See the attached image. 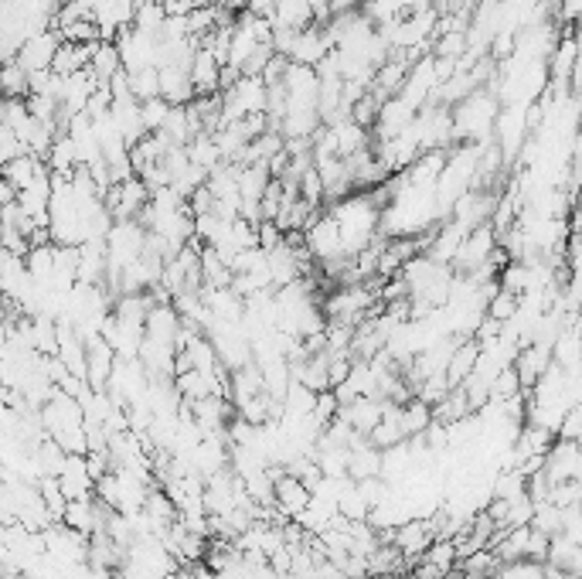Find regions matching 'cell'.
Masks as SVG:
<instances>
[{
  "mask_svg": "<svg viewBox=\"0 0 582 579\" xmlns=\"http://www.w3.org/2000/svg\"><path fill=\"white\" fill-rule=\"evenodd\" d=\"M164 4L160 0H140L137 11H133V24L130 28L143 31V35H160V24H164Z\"/></svg>",
  "mask_w": 582,
  "mask_h": 579,
  "instance_id": "ac0fdd59",
  "label": "cell"
},
{
  "mask_svg": "<svg viewBox=\"0 0 582 579\" xmlns=\"http://www.w3.org/2000/svg\"><path fill=\"white\" fill-rule=\"evenodd\" d=\"M579 65V48H576V38H572V28H565V35L552 45V58H548V75L552 82H565L569 86V75L576 72Z\"/></svg>",
  "mask_w": 582,
  "mask_h": 579,
  "instance_id": "8fae6325",
  "label": "cell"
},
{
  "mask_svg": "<svg viewBox=\"0 0 582 579\" xmlns=\"http://www.w3.org/2000/svg\"><path fill=\"white\" fill-rule=\"evenodd\" d=\"M86 72L92 75V79L99 82V86H106V82L113 79L116 72H123V65H120V52H116L113 41H96V48H92V55H89Z\"/></svg>",
  "mask_w": 582,
  "mask_h": 579,
  "instance_id": "5bb4252c",
  "label": "cell"
},
{
  "mask_svg": "<svg viewBox=\"0 0 582 579\" xmlns=\"http://www.w3.org/2000/svg\"><path fill=\"white\" fill-rule=\"evenodd\" d=\"M58 35L52 28L48 31H41V35H31L24 45L18 48V55H14V62L21 65L24 72L28 75H35V72H48L52 69V58H55V52H58Z\"/></svg>",
  "mask_w": 582,
  "mask_h": 579,
  "instance_id": "8992f818",
  "label": "cell"
},
{
  "mask_svg": "<svg viewBox=\"0 0 582 579\" xmlns=\"http://www.w3.org/2000/svg\"><path fill=\"white\" fill-rule=\"evenodd\" d=\"M463 236H467V229H460L457 222H450V225H446V229L440 232V236H436V239L426 246L429 259H433V263H453V256H457V249H460Z\"/></svg>",
  "mask_w": 582,
  "mask_h": 579,
  "instance_id": "9a60e30c",
  "label": "cell"
},
{
  "mask_svg": "<svg viewBox=\"0 0 582 579\" xmlns=\"http://www.w3.org/2000/svg\"><path fill=\"white\" fill-rule=\"evenodd\" d=\"M160 72V99H167L171 106H188L194 99V86L188 69H177V65H164Z\"/></svg>",
  "mask_w": 582,
  "mask_h": 579,
  "instance_id": "7c38bea8",
  "label": "cell"
},
{
  "mask_svg": "<svg viewBox=\"0 0 582 579\" xmlns=\"http://www.w3.org/2000/svg\"><path fill=\"white\" fill-rule=\"evenodd\" d=\"M222 0H194V7H218Z\"/></svg>",
  "mask_w": 582,
  "mask_h": 579,
  "instance_id": "603a6c76",
  "label": "cell"
},
{
  "mask_svg": "<svg viewBox=\"0 0 582 579\" xmlns=\"http://www.w3.org/2000/svg\"><path fill=\"white\" fill-rule=\"evenodd\" d=\"M191 86H194V96H215L222 89V62L208 52V48H198L191 58Z\"/></svg>",
  "mask_w": 582,
  "mask_h": 579,
  "instance_id": "9c48e42d",
  "label": "cell"
},
{
  "mask_svg": "<svg viewBox=\"0 0 582 579\" xmlns=\"http://www.w3.org/2000/svg\"><path fill=\"white\" fill-rule=\"evenodd\" d=\"M375 300V290H365V287H344L327 297V317H334L337 324H354L358 317H365V310L371 307Z\"/></svg>",
  "mask_w": 582,
  "mask_h": 579,
  "instance_id": "52a82bcc",
  "label": "cell"
},
{
  "mask_svg": "<svg viewBox=\"0 0 582 579\" xmlns=\"http://www.w3.org/2000/svg\"><path fill=\"white\" fill-rule=\"evenodd\" d=\"M184 150H188V161L194 167H201V171H212V167L222 164V154H218V144H215L212 133H198V137H191Z\"/></svg>",
  "mask_w": 582,
  "mask_h": 579,
  "instance_id": "2e32d148",
  "label": "cell"
},
{
  "mask_svg": "<svg viewBox=\"0 0 582 579\" xmlns=\"http://www.w3.org/2000/svg\"><path fill=\"white\" fill-rule=\"evenodd\" d=\"M416 113H419V109H412L402 96L382 99V106H378V116H375V137H378V144H385V140L399 137V133L406 130L412 120H416Z\"/></svg>",
  "mask_w": 582,
  "mask_h": 579,
  "instance_id": "ba28073f",
  "label": "cell"
},
{
  "mask_svg": "<svg viewBox=\"0 0 582 579\" xmlns=\"http://www.w3.org/2000/svg\"><path fill=\"white\" fill-rule=\"evenodd\" d=\"M0 92H4V99H24L28 96V72H24L18 62L0 65Z\"/></svg>",
  "mask_w": 582,
  "mask_h": 579,
  "instance_id": "d6986e66",
  "label": "cell"
},
{
  "mask_svg": "<svg viewBox=\"0 0 582 579\" xmlns=\"http://www.w3.org/2000/svg\"><path fill=\"white\" fill-rule=\"evenodd\" d=\"M79 4H86V7H89V11H92V7H96V4H99V0H79Z\"/></svg>",
  "mask_w": 582,
  "mask_h": 579,
  "instance_id": "cb8c5ba5",
  "label": "cell"
},
{
  "mask_svg": "<svg viewBox=\"0 0 582 579\" xmlns=\"http://www.w3.org/2000/svg\"><path fill=\"white\" fill-rule=\"evenodd\" d=\"M334 52L331 38L324 35V24H310V28L297 31L293 38V48H290V62L293 65H307V69H317L327 55Z\"/></svg>",
  "mask_w": 582,
  "mask_h": 579,
  "instance_id": "5b68a950",
  "label": "cell"
},
{
  "mask_svg": "<svg viewBox=\"0 0 582 579\" xmlns=\"http://www.w3.org/2000/svg\"><path fill=\"white\" fill-rule=\"evenodd\" d=\"M126 86H130V96L143 103V99H157L160 96V72L154 65L147 69H137V72H126Z\"/></svg>",
  "mask_w": 582,
  "mask_h": 579,
  "instance_id": "e0dca14e",
  "label": "cell"
},
{
  "mask_svg": "<svg viewBox=\"0 0 582 579\" xmlns=\"http://www.w3.org/2000/svg\"><path fill=\"white\" fill-rule=\"evenodd\" d=\"M133 11H137V0H99L92 7V24L99 31V41H113L120 31L130 28Z\"/></svg>",
  "mask_w": 582,
  "mask_h": 579,
  "instance_id": "277c9868",
  "label": "cell"
},
{
  "mask_svg": "<svg viewBox=\"0 0 582 579\" xmlns=\"http://www.w3.org/2000/svg\"><path fill=\"white\" fill-rule=\"evenodd\" d=\"M280 4V0H249L246 11L252 14V18H269L273 14V7Z\"/></svg>",
  "mask_w": 582,
  "mask_h": 579,
  "instance_id": "44dd1931",
  "label": "cell"
},
{
  "mask_svg": "<svg viewBox=\"0 0 582 579\" xmlns=\"http://www.w3.org/2000/svg\"><path fill=\"white\" fill-rule=\"evenodd\" d=\"M113 45H116V52H120L123 72H137L157 62V35H143L137 28H126L113 38Z\"/></svg>",
  "mask_w": 582,
  "mask_h": 579,
  "instance_id": "7a4b0ae2",
  "label": "cell"
},
{
  "mask_svg": "<svg viewBox=\"0 0 582 579\" xmlns=\"http://www.w3.org/2000/svg\"><path fill=\"white\" fill-rule=\"evenodd\" d=\"M497 249V236H494V225H477V229H470L467 236H463L457 256H453V263L463 266L467 273L480 270V266H487V259Z\"/></svg>",
  "mask_w": 582,
  "mask_h": 579,
  "instance_id": "3957f363",
  "label": "cell"
},
{
  "mask_svg": "<svg viewBox=\"0 0 582 579\" xmlns=\"http://www.w3.org/2000/svg\"><path fill=\"white\" fill-rule=\"evenodd\" d=\"M266 21L273 31H303V28H310V24H317L307 0H280Z\"/></svg>",
  "mask_w": 582,
  "mask_h": 579,
  "instance_id": "30bf717a",
  "label": "cell"
},
{
  "mask_svg": "<svg viewBox=\"0 0 582 579\" xmlns=\"http://www.w3.org/2000/svg\"><path fill=\"white\" fill-rule=\"evenodd\" d=\"M167 116H171V103L167 99H143L140 103V120H143V130L147 133H160L167 123Z\"/></svg>",
  "mask_w": 582,
  "mask_h": 579,
  "instance_id": "ffe728a7",
  "label": "cell"
},
{
  "mask_svg": "<svg viewBox=\"0 0 582 579\" xmlns=\"http://www.w3.org/2000/svg\"><path fill=\"white\" fill-rule=\"evenodd\" d=\"M497 113H501V109H497L491 92H470L467 99H460L457 113H450L453 137L474 140V144H487V137L494 133Z\"/></svg>",
  "mask_w": 582,
  "mask_h": 579,
  "instance_id": "6da1fadb",
  "label": "cell"
},
{
  "mask_svg": "<svg viewBox=\"0 0 582 579\" xmlns=\"http://www.w3.org/2000/svg\"><path fill=\"white\" fill-rule=\"evenodd\" d=\"M41 171H48L41 157H35V154H18V157H11V161L0 167V178L11 184L14 191H21V188H28V184L35 181Z\"/></svg>",
  "mask_w": 582,
  "mask_h": 579,
  "instance_id": "4fadbf2b",
  "label": "cell"
},
{
  "mask_svg": "<svg viewBox=\"0 0 582 579\" xmlns=\"http://www.w3.org/2000/svg\"><path fill=\"white\" fill-rule=\"evenodd\" d=\"M246 4H249V0H222L218 7H225V11H232V14H239V11H246Z\"/></svg>",
  "mask_w": 582,
  "mask_h": 579,
  "instance_id": "7402d4cb",
  "label": "cell"
}]
</instances>
